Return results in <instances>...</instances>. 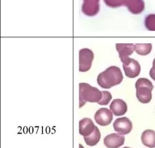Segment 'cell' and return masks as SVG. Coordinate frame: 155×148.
Here are the masks:
<instances>
[{"label": "cell", "mask_w": 155, "mask_h": 148, "mask_svg": "<svg viewBox=\"0 0 155 148\" xmlns=\"http://www.w3.org/2000/svg\"><path fill=\"white\" fill-rule=\"evenodd\" d=\"M149 75H150L151 78L153 80L155 81V58L153 60V64H152V68H151L150 72H149Z\"/></svg>", "instance_id": "18"}, {"label": "cell", "mask_w": 155, "mask_h": 148, "mask_svg": "<svg viewBox=\"0 0 155 148\" xmlns=\"http://www.w3.org/2000/svg\"><path fill=\"white\" fill-rule=\"evenodd\" d=\"M116 49L118 51L122 62H123L127 58H129V56H130L134 52L135 45L131 44V43H129V44L117 43L116 44Z\"/></svg>", "instance_id": "10"}, {"label": "cell", "mask_w": 155, "mask_h": 148, "mask_svg": "<svg viewBox=\"0 0 155 148\" xmlns=\"http://www.w3.org/2000/svg\"><path fill=\"white\" fill-rule=\"evenodd\" d=\"M125 138L118 133H111L107 135L104 139V143L108 148H119L125 143Z\"/></svg>", "instance_id": "8"}, {"label": "cell", "mask_w": 155, "mask_h": 148, "mask_svg": "<svg viewBox=\"0 0 155 148\" xmlns=\"http://www.w3.org/2000/svg\"><path fill=\"white\" fill-rule=\"evenodd\" d=\"M94 118L96 123L99 125L107 126L113 120V113L111 110L106 108H101L96 111Z\"/></svg>", "instance_id": "7"}, {"label": "cell", "mask_w": 155, "mask_h": 148, "mask_svg": "<svg viewBox=\"0 0 155 148\" xmlns=\"http://www.w3.org/2000/svg\"><path fill=\"white\" fill-rule=\"evenodd\" d=\"M114 131L120 135L128 134L133 129L132 122L127 117H121L117 119L113 124Z\"/></svg>", "instance_id": "6"}, {"label": "cell", "mask_w": 155, "mask_h": 148, "mask_svg": "<svg viewBox=\"0 0 155 148\" xmlns=\"http://www.w3.org/2000/svg\"><path fill=\"white\" fill-rule=\"evenodd\" d=\"M152 45L150 43L147 44H136L135 45V51L140 56L148 55L151 51Z\"/></svg>", "instance_id": "15"}, {"label": "cell", "mask_w": 155, "mask_h": 148, "mask_svg": "<svg viewBox=\"0 0 155 148\" xmlns=\"http://www.w3.org/2000/svg\"><path fill=\"white\" fill-rule=\"evenodd\" d=\"M82 10L87 16H95L99 11L98 0H84Z\"/></svg>", "instance_id": "11"}, {"label": "cell", "mask_w": 155, "mask_h": 148, "mask_svg": "<svg viewBox=\"0 0 155 148\" xmlns=\"http://www.w3.org/2000/svg\"><path fill=\"white\" fill-rule=\"evenodd\" d=\"M123 148H130V147H123Z\"/></svg>", "instance_id": "20"}, {"label": "cell", "mask_w": 155, "mask_h": 148, "mask_svg": "<svg viewBox=\"0 0 155 148\" xmlns=\"http://www.w3.org/2000/svg\"><path fill=\"white\" fill-rule=\"evenodd\" d=\"M136 97L141 104H148L151 100V91L154 89V85L149 79L140 78L136 82Z\"/></svg>", "instance_id": "3"}, {"label": "cell", "mask_w": 155, "mask_h": 148, "mask_svg": "<svg viewBox=\"0 0 155 148\" xmlns=\"http://www.w3.org/2000/svg\"><path fill=\"white\" fill-rule=\"evenodd\" d=\"M80 148H84V147L82 145V144H80Z\"/></svg>", "instance_id": "19"}, {"label": "cell", "mask_w": 155, "mask_h": 148, "mask_svg": "<svg viewBox=\"0 0 155 148\" xmlns=\"http://www.w3.org/2000/svg\"><path fill=\"white\" fill-rule=\"evenodd\" d=\"M102 98L101 100V101L98 103L99 105H108L109 103L111 101V98H112V95L108 91H102Z\"/></svg>", "instance_id": "17"}, {"label": "cell", "mask_w": 155, "mask_h": 148, "mask_svg": "<svg viewBox=\"0 0 155 148\" xmlns=\"http://www.w3.org/2000/svg\"><path fill=\"white\" fill-rule=\"evenodd\" d=\"M80 108L87 102L98 103L102 98V91L87 83H80Z\"/></svg>", "instance_id": "2"}, {"label": "cell", "mask_w": 155, "mask_h": 148, "mask_svg": "<svg viewBox=\"0 0 155 148\" xmlns=\"http://www.w3.org/2000/svg\"><path fill=\"white\" fill-rule=\"evenodd\" d=\"M109 108L115 116H122L127 111V104L122 99H114L110 104Z\"/></svg>", "instance_id": "12"}, {"label": "cell", "mask_w": 155, "mask_h": 148, "mask_svg": "<svg viewBox=\"0 0 155 148\" xmlns=\"http://www.w3.org/2000/svg\"><path fill=\"white\" fill-rule=\"evenodd\" d=\"M122 63H123V70L127 77L134 79L140 74V65L139 62L136 59L129 57Z\"/></svg>", "instance_id": "5"}, {"label": "cell", "mask_w": 155, "mask_h": 148, "mask_svg": "<svg viewBox=\"0 0 155 148\" xmlns=\"http://www.w3.org/2000/svg\"><path fill=\"white\" fill-rule=\"evenodd\" d=\"M95 126L93 121L91 118H84L80 121L79 123V132L84 137H87L94 132Z\"/></svg>", "instance_id": "9"}, {"label": "cell", "mask_w": 155, "mask_h": 148, "mask_svg": "<svg viewBox=\"0 0 155 148\" xmlns=\"http://www.w3.org/2000/svg\"><path fill=\"white\" fill-rule=\"evenodd\" d=\"M101 139V132L99 131L98 128L95 127V129L91 136H87V137H84V140L85 142V143L87 144L88 146H93L96 145L98 143V142Z\"/></svg>", "instance_id": "14"}, {"label": "cell", "mask_w": 155, "mask_h": 148, "mask_svg": "<svg viewBox=\"0 0 155 148\" xmlns=\"http://www.w3.org/2000/svg\"><path fill=\"white\" fill-rule=\"evenodd\" d=\"M146 28L149 31H155V14H150L145 19Z\"/></svg>", "instance_id": "16"}, {"label": "cell", "mask_w": 155, "mask_h": 148, "mask_svg": "<svg viewBox=\"0 0 155 148\" xmlns=\"http://www.w3.org/2000/svg\"><path fill=\"white\" fill-rule=\"evenodd\" d=\"M123 80V75L120 68L111 66L98 76L97 82L101 87L109 89L120 84Z\"/></svg>", "instance_id": "1"}, {"label": "cell", "mask_w": 155, "mask_h": 148, "mask_svg": "<svg viewBox=\"0 0 155 148\" xmlns=\"http://www.w3.org/2000/svg\"><path fill=\"white\" fill-rule=\"evenodd\" d=\"M141 142L143 145L148 147H155V131L148 129L144 131L141 134Z\"/></svg>", "instance_id": "13"}, {"label": "cell", "mask_w": 155, "mask_h": 148, "mask_svg": "<svg viewBox=\"0 0 155 148\" xmlns=\"http://www.w3.org/2000/svg\"><path fill=\"white\" fill-rule=\"evenodd\" d=\"M94 59V54L89 48H82L79 52V70L80 72H87L91 69Z\"/></svg>", "instance_id": "4"}]
</instances>
